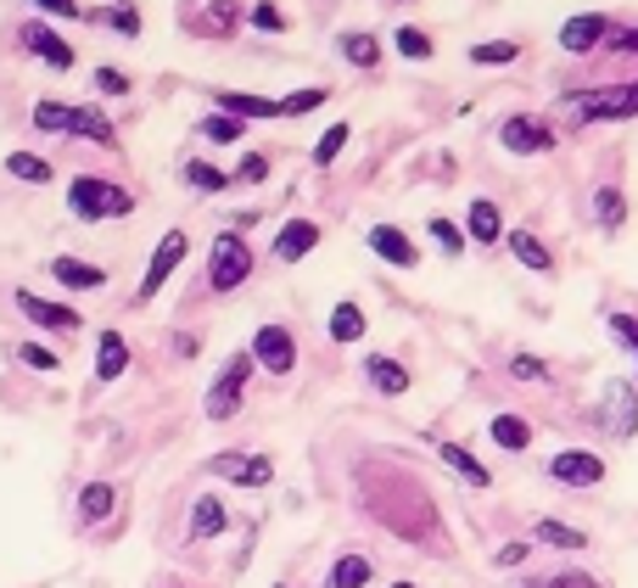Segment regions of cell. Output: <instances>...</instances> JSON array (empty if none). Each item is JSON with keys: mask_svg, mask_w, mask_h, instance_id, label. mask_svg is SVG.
Returning a JSON list of instances; mask_svg holds the SVG:
<instances>
[{"mask_svg": "<svg viewBox=\"0 0 638 588\" xmlns=\"http://www.w3.org/2000/svg\"><path fill=\"white\" fill-rule=\"evenodd\" d=\"M68 208L84 219V224H95V219H124L129 214V191H118V185H107V180H73V191H68Z\"/></svg>", "mask_w": 638, "mask_h": 588, "instance_id": "6da1fadb", "label": "cell"}, {"mask_svg": "<svg viewBox=\"0 0 638 588\" xmlns=\"http://www.w3.org/2000/svg\"><path fill=\"white\" fill-rule=\"evenodd\" d=\"M247 275H253L247 241H241V235H219V241H213V253H208V280H213L219 291H235Z\"/></svg>", "mask_w": 638, "mask_h": 588, "instance_id": "7a4b0ae2", "label": "cell"}, {"mask_svg": "<svg viewBox=\"0 0 638 588\" xmlns=\"http://www.w3.org/2000/svg\"><path fill=\"white\" fill-rule=\"evenodd\" d=\"M253 365H258L253 354H235V359L224 365V376L208 387V415H213V420H230V415L241 410V387H247Z\"/></svg>", "mask_w": 638, "mask_h": 588, "instance_id": "3957f363", "label": "cell"}, {"mask_svg": "<svg viewBox=\"0 0 638 588\" xmlns=\"http://www.w3.org/2000/svg\"><path fill=\"white\" fill-rule=\"evenodd\" d=\"M253 359H258L269 376H286L291 365H298V342H291L286 325H264V331L253 336Z\"/></svg>", "mask_w": 638, "mask_h": 588, "instance_id": "277c9868", "label": "cell"}, {"mask_svg": "<svg viewBox=\"0 0 638 588\" xmlns=\"http://www.w3.org/2000/svg\"><path fill=\"white\" fill-rule=\"evenodd\" d=\"M549 476L566 482V487H600L605 482V460L588 454V449H566V454L549 460Z\"/></svg>", "mask_w": 638, "mask_h": 588, "instance_id": "5b68a950", "label": "cell"}, {"mask_svg": "<svg viewBox=\"0 0 638 588\" xmlns=\"http://www.w3.org/2000/svg\"><path fill=\"white\" fill-rule=\"evenodd\" d=\"M185 247H190V241H185V230H169L163 241H158V253H152V269H146V280H140V298H158V291H163V280L185 264Z\"/></svg>", "mask_w": 638, "mask_h": 588, "instance_id": "8992f818", "label": "cell"}, {"mask_svg": "<svg viewBox=\"0 0 638 588\" xmlns=\"http://www.w3.org/2000/svg\"><path fill=\"white\" fill-rule=\"evenodd\" d=\"M605 426H611V437L638 431V392L627 381H605Z\"/></svg>", "mask_w": 638, "mask_h": 588, "instance_id": "52a82bcc", "label": "cell"}, {"mask_svg": "<svg viewBox=\"0 0 638 588\" xmlns=\"http://www.w3.org/2000/svg\"><path fill=\"white\" fill-rule=\"evenodd\" d=\"M213 465V476H230V482H241V487H264L269 476H275V465L264 460V454H219V460H208Z\"/></svg>", "mask_w": 638, "mask_h": 588, "instance_id": "ba28073f", "label": "cell"}, {"mask_svg": "<svg viewBox=\"0 0 638 588\" xmlns=\"http://www.w3.org/2000/svg\"><path fill=\"white\" fill-rule=\"evenodd\" d=\"M224 527H230V510H224L219 494L196 499V510H190V544H208V538H219Z\"/></svg>", "mask_w": 638, "mask_h": 588, "instance_id": "9c48e42d", "label": "cell"}, {"mask_svg": "<svg viewBox=\"0 0 638 588\" xmlns=\"http://www.w3.org/2000/svg\"><path fill=\"white\" fill-rule=\"evenodd\" d=\"M18 309H23L34 325H45V331H79V314H73V309L45 303V298H34V291H18Z\"/></svg>", "mask_w": 638, "mask_h": 588, "instance_id": "30bf717a", "label": "cell"}, {"mask_svg": "<svg viewBox=\"0 0 638 588\" xmlns=\"http://www.w3.org/2000/svg\"><path fill=\"white\" fill-rule=\"evenodd\" d=\"M499 140L510 146V152H549V146H555V135L537 124V118H510V124L499 129Z\"/></svg>", "mask_w": 638, "mask_h": 588, "instance_id": "8fae6325", "label": "cell"}, {"mask_svg": "<svg viewBox=\"0 0 638 588\" xmlns=\"http://www.w3.org/2000/svg\"><path fill=\"white\" fill-rule=\"evenodd\" d=\"M611 34V23L605 18H594V12H588V18H571L566 28H560V45H566V51L571 57H582V51H594V45Z\"/></svg>", "mask_w": 638, "mask_h": 588, "instance_id": "7c38bea8", "label": "cell"}, {"mask_svg": "<svg viewBox=\"0 0 638 588\" xmlns=\"http://www.w3.org/2000/svg\"><path fill=\"white\" fill-rule=\"evenodd\" d=\"M314 241H320V224H309V219H291V224L275 235V258H280V264H298V258L314 247Z\"/></svg>", "mask_w": 638, "mask_h": 588, "instance_id": "4fadbf2b", "label": "cell"}, {"mask_svg": "<svg viewBox=\"0 0 638 588\" xmlns=\"http://www.w3.org/2000/svg\"><path fill=\"white\" fill-rule=\"evenodd\" d=\"M23 45H28L34 57H45L51 68H73V51H68V39H62V34H51V28L28 23V28H23Z\"/></svg>", "mask_w": 638, "mask_h": 588, "instance_id": "5bb4252c", "label": "cell"}, {"mask_svg": "<svg viewBox=\"0 0 638 588\" xmlns=\"http://www.w3.org/2000/svg\"><path fill=\"white\" fill-rule=\"evenodd\" d=\"M370 247L386 258V264H398V269H415V247H409V235L404 230H392V224H375L370 230Z\"/></svg>", "mask_w": 638, "mask_h": 588, "instance_id": "9a60e30c", "label": "cell"}, {"mask_svg": "<svg viewBox=\"0 0 638 588\" xmlns=\"http://www.w3.org/2000/svg\"><path fill=\"white\" fill-rule=\"evenodd\" d=\"M638 113V84H622L616 95H588L582 102V118H627Z\"/></svg>", "mask_w": 638, "mask_h": 588, "instance_id": "2e32d148", "label": "cell"}, {"mask_svg": "<svg viewBox=\"0 0 638 588\" xmlns=\"http://www.w3.org/2000/svg\"><path fill=\"white\" fill-rule=\"evenodd\" d=\"M129 370V342L118 331H102V348H95V376L102 381H118Z\"/></svg>", "mask_w": 638, "mask_h": 588, "instance_id": "e0dca14e", "label": "cell"}, {"mask_svg": "<svg viewBox=\"0 0 638 588\" xmlns=\"http://www.w3.org/2000/svg\"><path fill=\"white\" fill-rule=\"evenodd\" d=\"M213 95L230 118H275L280 113V102H269V95H241V90H213Z\"/></svg>", "mask_w": 638, "mask_h": 588, "instance_id": "ac0fdd59", "label": "cell"}, {"mask_svg": "<svg viewBox=\"0 0 638 588\" xmlns=\"http://www.w3.org/2000/svg\"><path fill=\"white\" fill-rule=\"evenodd\" d=\"M510 253L532 269V275H549L555 269V258H549V247H544V241H537L532 230H510Z\"/></svg>", "mask_w": 638, "mask_h": 588, "instance_id": "d6986e66", "label": "cell"}, {"mask_svg": "<svg viewBox=\"0 0 638 588\" xmlns=\"http://www.w3.org/2000/svg\"><path fill=\"white\" fill-rule=\"evenodd\" d=\"M113 505H118V487H113V482H90L84 494H79V516H84L90 527H95V521H107Z\"/></svg>", "mask_w": 638, "mask_h": 588, "instance_id": "ffe728a7", "label": "cell"}, {"mask_svg": "<svg viewBox=\"0 0 638 588\" xmlns=\"http://www.w3.org/2000/svg\"><path fill=\"white\" fill-rule=\"evenodd\" d=\"M73 135H84V140H95V146H118V129L107 124V113H95V107H73Z\"/></svg>", "mask_w": 638, "mask_h": 588, "instance_id": "44dd1931", "label": "cell"}, {"mask_svg": "<svg viewBox=\"0 0 638 588\" xmlns=\"http://www.w3.org/2000/svg\"><path fill=\"white\" fill-rule=\"evenodd\" d=\"M364 370H370L375 392H386V399H398V392H409V370H404V365H392V359H381V354H375Z\"/></svg>", "mask_w": 638, "mask_h": 588, "instance_id": "7402d4cb", "label": "cell"}, {"mask_svg": "<svg viewBox=\"0 0 638 588\" xmlns=\"http://www.w3.org/2000/svg\"><path fill=\"white\" fill-rule=\"evenodd\" d=\"M494 443L510 449V454H521V449H532V426L521 415H494Z\"/></svg>", "mask_w": 638, "mask_h": 588, "instance_id": "603a6c76", "label": "cell"}, {"mask_svg": "<svg viewBox=\"0 0 638 588\" xmlns=\"http://www.w3.org/2000/svg\"><path fill=\"white\" fill-rule=\"evenodd\" d=\"M370 577H375V566H370L364 555H341V561L330 566V583H325V588H364Z\"/></svg>", "mask_w": 638, "mask_h": 588, "instance_id": "cb8c5ba5", "label": "cell"}, {"mask_svg": "<svg viewBox=\"0 0 638 588\" xmlns=\"http://www.w3.org/2000/svg\"><path fill=\"white\" fill-rule=\"evenodd\" d=\"M532 538H537V544H549V550H588V538L577 527H566V521H537Z\"/></svg>", "mask_w": 638, "mask_h": 588, "instance_id": "d4e9b609", "label": "cell"}, {"mask_svg": "<svg viewBox=\"0 0 638 588\" xmlns=\"http://www.w3.org/2000/svg\"><path fill=\"white\" fill-rule=\"evenodd\" d=\"M437 454H443L471 487H487V482H494V476H487V465L482 460H471V449H460V443H443V449H437Z\"/></svg>", "mask_w": 638, "mask_h": 588, "instance_id": "484cf974", "label": "cell"}, {"mask_svg": "<svg viewBox=\"0 0 638 588\" xmlns=\"http://www.w3.org/2000/svg\"><path fill=\"white\" fill-rule=\"evenodd\" d=\"M51 275H57L62 286H73V291H79V286H102V280H107L95 264H79V258H57V264H51Z\"/></svg>", "mask_w": 638, "mask_h": 588, "instance_id": "4316f807", "label": "cell"}, {"mask_svg": "<svg viewBox=\"0 0 638 588\" xmlns=\"http://www.w3.org/2000/svg\"><path fill=\"white\" fill-rule=\"evenodd\" d=\"M330 336H336V342H359V336H364V309H359V303H336Z\"/></svg>", "mask_w": 638, "mask_h": 588, "instance_id": "83f0119b", "label": "cell"}, {"mask_svg": "<svg viewBox=\"0 0 638 588\" xmlns=\"http://www.w3.org/2000/svg\"><path fill=\"white\" fill-rule=\"evenodd\" d=\"M7 174H18V180H28V185H45V180H51V163L34 158V152H12V158H7Z\"/></svg>", "mask_w": 638, "mask_h": 588, "instance_id": "f1b7e54d", "label": "cell"}, {"mask_svg": "<svg viewBox=\"0 0 638 588\" xmlns=\"http://www.w3.org/2000/svg\"><path fill=\"white\" fill-rule=\"evenodd\" d=\"M499 208L494 203H471V241H499Z\"/></svg>", "mask_w": 638, "mask_h": 588, "instance_id": "f546056e", "label": "cell"}, {"mask_svg": "<svg viewBox=\"0 0 638 588\" xmlns=\"http://www.w3.org/2000/svg\"><path fill=\"white\" fill-rule=\"evenodd\" d=\"M34 124H39V129H51V135H73V107L39 102V107H34Z\"/></svg>", "mask_w": 638, "mask_h": 588, "instance_id": "4dcf8cb0", "label": "cell"}, {"mask_svg": "<svg viewBox=\"0 0 638 588\" xmlns=\"http://www.w3.org/2000/svg\"><path fill=\"white\" fill-rule=\"evenodd\" d=\"M348 135H353L348 124H330V129L320 135V146H314V163H320V169H325V163H336V152L348 146Z\"/></svg>", "mask_w": 638, "mask_h": 588, "instance_id": "1f68e13d", "label": "cell"}, {"mask_svg": "<svg viewBox=\"0 0 638 588\" xmlns=\"http://www.w3.org/2000/svg\"><path fill=\"white\" fill-rule=\"evenodd\" d=\"M196 135L202 140H213V146H230V140H241V118H208V124H196Z\"/></svg>", "mask_w": 638, "mask_h": 588, "instance_id": "d6a6232c", "label": "cell"}, {"mask_svg": "<svg viewBox=\"0 0 638 588\" xmlns=\"http://www.w3.org/2000/svg\"><path fill=\"white\" fill-rule=\"evenodd\" d=\"M341 51H348V62H359V68H370V62L381 57V45H375L370 34H348V39H341Z\"/></svg>", "mask_w": 638, "mask_h": 588, "instance_id": "836d02e7", "label": "cell"}, {"mask_svg": "<svg viewBox=\"0 0 638 588\" xmlns=\"http://www.w3.org/2000/svg\"><path fill=\"white\" fill-rule=\"evenodd\" d=\"M398 51H404L409 62H426V57H431V39H426L420 28H398Z\"/></svg>", "mask_w": 638, "mask_h": 588, "instance_id": "e575fe53", "label": "cell"}, {"mask_svg": "<svg viewBox=\"0 0 638 588\" xmlns=\"http://www.w3.org/2000/svg\"><path fill=\"white\" fill-rule=\"evenodd\" d=\"M185 174H190L196 191H224V185H230V174H219V169H208V163H190Z\"/></svg>", "mask_w": 638, "mask_h": 588, "instance_id": "d590c367", "label": "cell"}, {"mask_svg": "<svg viewBox=\"0 0 638 588\" xmlns=\"http://www.w3.org/2000/svg\"><path fill=\"white\" fill-rule=\"evenodd\" d=\"M471 57H476V62H515V45H510V39H487V45H476Z\"/></svg>", "mask_w": 638, "mask_h": 588, "instance_id": "8d00e7d4", "label": "cell"}, {"mask_svg": "<svg viewBox=\"0 0 638 588\" xmlns=\"http://www.w3.org/2000/svg\"><path fill=\"white\" fill-rule=\"evenodd\" d=\"M526 588H594V577H588V572H560V577H537Z\"/></svg>", "mask_w": 638, "mask_h": 588, "instance_id": "74e56055", "label": "cell"}, {"mask_svg": "<svg viewBox=\"0 0 638 588\" xmlns=\"http://www.w3.org/2000/svg\"><path fill=\"white\" fill-rule=\"evenodd\" d=\"M18 359H23L28 370H57V354H51V348H39V342H28V348H18Z\"/></svg>", "mask_w": 638, "mask_h": 588, "instance_id": "f35d334b", "label": "cell"}, {"mask_svg": "<svg viewBox=\"0 0 638 588\" xmlns=\"http://www.w3.org/2000/svg\"><path fill=\"white\" fill-rule=\"evenodd\" d=\"M325 102V90H298L291 102H280V113H309V107H320Z\"/></svg>", "mask_w": 638, "mask_h": 588, "instance_id": "ab89813d", "label": "cell"}, {"mask_svg": "<svg viewBox=\"0 0 638 588\" xmlns=\"http://www.w3.org/2000/svg\"><path fill=\"white\" fill-rule=\"evenodd\" d=\"M622 214H627V208H622V196H616V191H600V219H605L611 230L622 224Z\"/></svg>", "mask_w": 638, "mask_h": 588, "instance_id": "60d3db41", "label": "cell"}, {"mask_svg": "<svg viewBox=\"0 0 638 588\" xmlns=\"http://www.w3.org/2000/svg\"><path fill=\"white\" fill-rule=\"evenodd\" d=\"M95 84H102L107 95H129V79L118 68H95Z\"/></svg>", "mask_w": 638, "mask_h": 588, "instance_id": "b9f144b4", "label": "cell"}, {"mask_svg": "<svg viewBox=\"0 0 638 588\" xmlns=\"http://www.w3.org/2000/svg\"><path fill=\"white\" fill-rule=\"evenodd\" d=\"M510 370H515L521 381H544V376H549V370H544V365H537L532 354H521V359H510Z\"/></svg>", "mask_w": 638, "mask_h": 588, "instance_id": "7bdbcfd3", "label": "cell"}, {"mask_svg": "<svg viewBox=\"0 0 638 588\" xmlns=\"http://www.w3.org/2000/svg\"><path fill=\"white\" fill-rule=\"evenodd\" d=\"M39 12H51V18H84L79 12V0H34Z\"/></svg>", "mask_w": 638, "mask_h": 588, "instance_id": "ee69618b", "label": "cell"}, {"mask_svg": "<svg viewBox=\"0 0 638 588\" xmlns=\"http://www.w3.org/2000/svg\"><path fill=\"white\" fill-rule=\"evenodd\" d=\"M431 235H437V241H443V247H449V253H460V230H454L449 219H431Z\"/></svg>", "mask_w": 638, "mask_h": 588, "instance_id": "f6af8a7d", "label": "cell"}, {"mask_svg": "<svg viewBox=\"0 0 638 588\" xmlns=\"http://www.w3.org/2000/svg\"><path fill=\"white\" fill-rule=\"evenodd\" d=\"M611 325H616V336H622V342H633V354H638V320H627V314H611Z\"/></svg>", "mask_w": 638, "mask_h": 588, "instance_id": "bcb514c9", "label": "cell"}, {"mask_svg": "<svg viewBox=\"0 0 638 588\" xmlns=\"http://www.w3.org/2000/svg\"><path fill=\"white\" fill-rule=\"evenodd\" d=\"M253 23H258V28H286V18H280L275 7H253Z\"/></svg>", "mask_w": 638, "mask_h": 588, "instance_id": "7dc6e473", "label": "cell"}, {"mask_svg": "<svg viewBox=\"0 0 638 588\" xmlns=\"http://www.w3.org/2000/svg\"><path fill=\"white\" fill-rule=\"evenodd\" d=\"M107 23H113L118 34H140V18H135V12H107Z\"/></svg>", "mask_w": 638, "mask_h": 588, "instance_id": "c3c4849f", "label": "cell"}, {"mask_svg": "<svg viewBox=\"0 0 638 588\" xmlns=\"http://www.w3.org/2000/svg\"><path fill=\"white\" fill-rule=\"evenodd\" d=\"M264 174H269V163H264L258 152H253V158H241V180H264Z\"/></svg>", "mask_w": 638, "mask_h": 588, "instance_id": "681fc988", "label": "cell"}, {"mask_svg": "<svg viewBox=\"0 0 638 588\" xmlns=\"http://www.w3.org/2000/svg\"><path fill=\"white\" fill-rule=\"evenodd\" d=\"M494 561H499V566H521V561H526V544H504Z\"/></svg>", "mask_w": 638, "mask_h": 588, "instance_id": "f907efd6", "label": "cell"}, {"mask_svg": "<svg viewBox=\"0 0 638 588\" xmlns=\"http://www.w3.org/2000/svg\"><path fill=\"white\" fill-rule=\"evenodd\" d=\"M616 51H638V28H633V34H622V45H616Z\"/></svg>", "mask_w": 638, "mask_h": 588, "instance_id": "816d5d0a", "label": "cell"}, {"mask_svg": "<svg viewBox=\"0 0 638 588\" xmlns=\"http://www.w3.org/2000/svg\"><path fill=\"white\" fill-rule=\"evenodd\" d=\"M392 588H415V583H392Z\"/></svg>", "mask_w": 638, "mask_h": 588, "instance_id": "f5cc1de1", "label": "cell"}]
</instances>
